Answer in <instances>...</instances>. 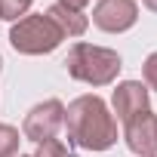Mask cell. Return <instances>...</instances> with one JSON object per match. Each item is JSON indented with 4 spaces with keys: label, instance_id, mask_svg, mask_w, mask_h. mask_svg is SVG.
<instances>
[{
    "label": "cell",
    "instance_id": "cell-12",
    "mask_svg": "<svg viewBox=\"0 0 157 157\" xmlns=\"http://www.w3.org/2000/svg\"><path fill=\"white\" fill-rule=\"evenodd\" d=\"M145 86L157 90V52H151L145 62Z\"/></svg>",
    "mask_w": 157,
    "mask_h": 157
},
{
    "label": "cell",
    "instance_id": "cell-16",
    "mask_svg": "<svg viewBox=\"0 0 157 157\" xmlns=\"http://www.w3.org/2000/svg\"><path fill=\"white\" fill-rule=\"evenodd\" d=\"M19 157H25V154H19Z\"/></svg>",
    "mask_w": 157,
    "mask_h": 157
},
{
    "label": "cell",
    "instance_id": "cell-8",
    "mask_svg": "<svg viewBox=\"0 0 157 157\" xmlns=\"http://www.w3.org/2000/svg\"><path fill=\"white\" fill-rule=\"evenodd\" d=\"M46 16L59 25V31H62L65 37H80V34L86 31V25H90V19H86L83 13L68 10V6H62V3H52V6L46 10Z\"/></svg>",
    "mask_w": 157,
    "mask_h": 157
},
{
    "label": "cell",
    "instance_id": "cell-6",
    "mask_svg": "<svg viewBox=\"0 0 157 157\" xmlns=\"http://www.w3.org/2000/svg\"><path fill=\"white\" fill-rule=\"evenodd\" d=\"M126 145L139 157H154V151H157V117L151 114V108L136 114L126 123Z\"/></svg>",
    "mask_w": 157,
    "mask_h": 157
},
{
    "label": "cell",
    "instance_id": "cell-7",
    "mask_svg": "<svg viewBox=\"0 0 157 157\" xmlns=\"http://www.w3.org/2000/svg\"><path fill=\"white\" fill-rule=\"evenodd\" d=\"M148 111V86L139 83V80H126L114 90V114L117 120L129 123L136 114Z\"/></svg>",
    "mask_w": 157,
    "mask_h": 157
},
{
    "label": "cell",
    "instance_id": "cell-13",
    "mask_svg": "<svg viewBox=\"0 0 157 157\" xmlns=\"http://www.w3.org/2000/svg\"><path fill=\"white\" fill-rule=\"evenodd\" d=\"M56 3H62V6H68V10H77V13H83V6L90 3V0H56Z\"/></svg>",
    "mask_w": 157,
    "mask_h": 157
},
{
    "label": "cell",
    "instance_id": "cell-5",
    "mask_svg": "<svg viewBox=\"0 0 157 157\" xmlns=\"http://www.w3.org/2000/svg\"><path fill=\"white\" fill-rule=\"evenodd\" d=\"M139 19V6L136 0H99L93 10V22L96 28L108 31V34H120L126 28H132Z\"/></svg>",
    "mask_w": 157,
    "mask_h": 157
},
{
    "label": "cell",
    "instance_id": "cell-10",
    "mask_svg": "<svg viewBox=\"0 0 157 157\" xmlns=\"http://www.w3.org/2000/svg\"><path fill=\"white\" fill-rule=\"evenodd\" d=\"M34 3V0H0V19L6 22H16L19 16L28 13V6Z\"/></svg>",
    "mask_w": 157,
    "mask_h": 157
},
{
    "label": "cell",
    "instance_id": "cell-9",
    "mask_svg": "<svg viewBox=\"0 0 157 157\" xmlns=\"http://www.w3.org/2000/svg\"><path fill=\"white\" fill-rule=\"evenodd\" d=\"M19 129L10 123H0V157H19Z\"/></svg>",
    "mask_w": 157,
    "mask_h": 157
},
{
    "label": "cell",
    "instance_id": "cell-15",
    "mask_svg": "<svg viewBox=\"0 0 157 157\" xmlns=\"http://www.w3.org/2000/svg\"><path fill=\"white\" fill-rule=\"evenodd\" d=\"M0 68H3V59H0Z\"/></svg>",
    "mask_w": 157,
    "mask_h": 157
},
{
    "label": "cell",
    "instance_id": "cell-11",
    "mask_svg": "<svg viewBox=\"0 0 157 157\" xmlns=\"http://www.w3.org/2000/svg\"><path fill=\"white\" fill-rule=\"evenodd\" d=\"M34 157H74V154H71L59 139H49V142H40V145H37V154H34Z\"/></svg>",
    "mask_w": 157,
    "mask_h": 157
},
{
    "label": "cell",
    "instance_id": "cell-4",
    "mask_svg": "<svg viewBox=\"0 0 157 157\" xmlns=\"http://www.w3.org/2000/svg\"><path fill=\"white\" fill-rule=\"evenodd\" d=\"M62 126H65V105L59 99H46V102H40L28 111V117L22 123V132H25V139L40 145V142L56 139V132Z\"/></svg>",
    "mask_w": 157,
    "mask_h": 157
},
{
    "label": "cell",
    "instance_id": "cell-14",
    "mask_svg": "<svg viewBox=\"0 0 157 157\" xmlns=\"http://www.w3.org/2000/svg\"><path fill=\"white\" fill-rule=\"evenodd\" d=\"M142 3H145V6L151 10V13H157V0H142Z\"/></svg>",
    "mask_w": 157,
    "mask_h": 157
},
{
    "label": "cell",
    "instance_id": "cell-2",
    "mask_svg": "<svg viewBox=\"0 0 157 157\" xmlns=\"http://www.w3.org/2000/svg\"><path fill=\"white\" fill-rule=\"evenodd\" d=\"M65 68L74 80H83L90 86H108L117 80L123 62L114 49L93 46V43H74L65 59Z\"/></svg>",
    "mask_w": 157,
    "mask_h": 157
},
{
    "label": "cell",
    "instance_id": "cell-1",
    "mask_svg": "<svg viewBox=\"0 0 157 157\" xmlns=\"http://www.w3.org/2000/svg\"><path fill=\"white\" fill-rule=\"evenodd\" d=\"M68 139L83 151H108L117 142V120L99 96H80L65 108Z\"/></svg>",
    "mask_w": 157,
    "mask_h": 157
},
{
    "label": "cell",
    "instance_id": "cell-3",
    "mask_svg": "<svg viewBox=\"0 0 157 157\" xmlns=\"http://www.w3.org/2000/svg\"><path fill=\"white\" fill-rule=\"evenodd\" d=\"M65 40V34L59 31V25L49 19V16H25L19 19V25H13L10 31V43L16 52H25V56H43V52H52L59 43Z\"/></svg>",
    "mask_w": 157,
    "mask_h": 157
}]
</instances>
